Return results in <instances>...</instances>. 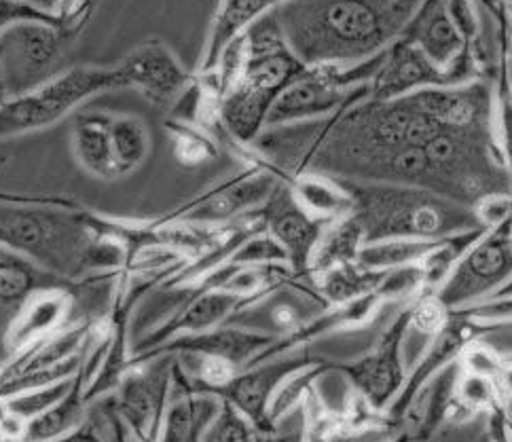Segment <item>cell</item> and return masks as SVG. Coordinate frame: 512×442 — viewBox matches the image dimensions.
Masks as SVG:
<instances>
[{
  "label": "cell",
  "mask_w": 512,
  "mask_h": 442,
  "mask_svg": "<svg viewBox=\"0 0 512 442\" xmlns=\"http://www.w3.org/2000/svg\"><path fill=\"white\" fill-rule=\"evenodd\" d=\"M417 9L419 3L409 0L276 5L286 45L305 68H345L379 58L407 30Z\"/></svg>",
  "instance_id": "6da1fadb"
},
{
  "label": "cell",
  "mask_w": 512,
  "mask_h": 442,
  "mask_svg": "<svg viewBox=\"0 0 512 442\" xmlns=\"http://www.w3.org/2000/svg\"><path fill=\"white\" fill-rule=\"evenodd\" d=\"M354 197L367 244L381 239H445L485 229L477 212L430 191L381 182L339 180Z\"/></svg>",
  "instance_id": "7a4b0ae2"
},
{
  "label": "cell",
  "mask_w": 512,
  "mask_h": 442,
  "mask_svg": "<svg viewBox=\"0 0 512 442\" xmlns=\"http://www.w3.org/2000/svg\"><path fill=\"white\" fill-rule=\"evenodd\" d=\"M98 3H60L62 22H26L0 36V72L7 96L17 98L41 87L68 68L66 58L89 24Z\"/></svg>",
  "instance_id": "3957f363"
},
{
  "label": "cell",
  "mask_w": 512,
  "mask_h": 442,
  "mask_svg": "<svg viewBox=\"0 0 512 442\" xmlns=\"http://www.w3.org/2000/svg\"><path fill=\"white\" fill-rule=\"evenodd\" d=\"M125 89L117 64L72 66L24 96L0 106V140L45 130L62 121L89 98Z\"/></svg>",
  "instance_id": "277c9868"
},
{
  "label": "cell",
  "mask_w": 512,
  "mask_h": 442,
  "mask_svg": "<svg viewBox=\"0 0 512 442\" xmlns=\"http://www.w3.org/2000/svg\"><path fill=\"white\" fill-rule=\"evenodd\" d=\"M305 70L290 49L248 58L242 81L221 104V121L233 146L246 149L261 136L271 106Z\"/></svg>",
  "instance_id": "5b68a950"
},
{
  "label": "cell",
  "mask_w": 512,
  "mask_h": 442,
  "mask_svg": "<svg viewBox=\"0 0 512 442\" xmlns=\"http://www.w3.org/2000/svg\"><path fill=\"white\" fill-rule=\"evenodd\" d=\"M246 159L248 168L244 172L212 184L204 193L191 197L172 212L159 216L161 223L218 229L259 210L273 189H276L282 176L265 165L250 149Z\"/></svg>",
  "instance_id": "8992f818"
},
{
  "label": "cell",
  "mask_w": 512,
  "mask_h": 442,
  "mask_svg": "<svg viewBox=\"0 0 512 442\" xmlns=\"http://www.w3.org/2000/svg\"><path fill=\"white\" fill-rule=\"evenodd\" d=\"M512 278V220L489 229L455 263L434 297L447 311L491 299Z\"/></svg>",
  "instance_id": "52a82bcc"
},
{
  "label": "cell",
  "mask_w": 512,
  "mask_h": 442,
  "mask_svg": "<svg viewBox=\"0 0 512 442\" xmlns=\"http://www.w3.org/2000/svg\"><path fill=\"white\" fill-rule=\"evenodd\" d=\"M174 356L134 364L115 390V411L140 442H157L163 415L172 398Z\"/></svg>",
  "instance_id": "ba28073f"
},
{
  "label": "cell",
  "mask_w": 512,
  "mask_h": 442,
  "mask_svg": "<svg viewBox=\"0 0 512 442\" xmlns=\"http://www.w3.org/2000/svg\"><path fill=\"white\" fill-rule=\"evenodd\" d=\"M400 39L422 51L430 64L451 75L457 85L481 81V64L474 58V51L453 20L447 3H419Z\"/></svg>",
  "instance_id": "9c48e42d"
},
{
  "label": "cell",
  "mask_w": 512,
  "mask_h": 442,
  "mask_svg": "<svg viewBox=\"0 0 512 442\" xmlns=\"http://www.w3.org/2000/svg\"><path fill=\"white\" fill-rule=\"evenodd\" d=\"M322 360L309 358L307 354H284L259 364H252L237 373L225 388L212 392L214 396L231 402L233 407L246 415L252 426L263 432L273 428L271 423V404L276 400L282 385L305 368L316 366Z\"/></svg>",
  "instance_id": "30bf717a"
},
{
  "label": "cell",
  "mask_w": 512,
  "mask_h": 442,
  "mask_svg": "<svg viewBox=\"0 0 512 442\" xmlns=\"http://www.w3.org/2000/svg\"><path fill=\"white\" fill-rule=\"evenodd\" d=\"M261 214L265 220L267 233L276 239L286 252V259L290 269L307 275L309 265H312V256L320 244V239L331 223L314 218L307 214L292 193L290 180L282 178L269 199L261 206Z\"/></svg>",
  "instance_id": "8fae6325"
},
{
  "label": "cell",
  "mask_w": 512,
  "mask_h": 442,
  "mask_svg": "<svg viewBox=\"0 0 512 442\" xmlns=\"http://www.w3.org/2000/svg\"><path fill=\"white\" fill-rule=\"evenodd\" d=\"M411 311L413 307L400 311V316L383 333L371 354L352 364H331L335 371H341L352 379L356 390L377 411L386 407L402 388V381H405V371H402V341H405L407 330L411 328Z\"/></svg>",
  "instance_id": "7c38bea8"
},
{
  "label": "cell",
  "mask_w": 512,
  "mask_h": 442,
  "mask_svg": "<svg viewBox=\"0 0 512 442\" xmlns=\"http://www.w3.org/2000/svg\"><path fill=\"white\" fill-rule=\"evenodd\" d=\"M117 68L125 89L140 91L146 100L166 110L172 108L193 79L176 53L159 39H146L136 45L117 62Z\"/></svg>",
  "instance_id": "4fadbf2b"
},
{
  "label": "cell",
  "mask_w": 512,
  "mask_h": 442,
  "mask_svg": "<svg viewBox=\"0 0 512 442\" xmlns=\"http://www.w3.org/2000/svg\"><path fill=\"white\" fill-rule=\"evenodd\" d=\"M276 341L278 337L267 333H256V330L223 324L199 335L176 337L149 354L132 358V366L149 362L159 356H204L225 360L233 364L237 371H244V368H248L256 358L265 354Z\"/></svg>",
  "instance_id": "5bb4252c"
},
{
  "label": "cell",
  "mask_w": 512,
  "mask_h": 442,
  "mask_svg": "<svg viewBox=\"0 0 512 442\" xmlns=\"http://www.w3.org/2000/svg\"><path fill=\"white\" fill-rule=\"evenodd\" d=\"M434 87H460L451 75L428 62L426 55L405 39H398L388 51L377 77L371 83V100L390 102Z\"/></svg>",
  "instance_id": "9a60e30c"
},
{
  "label": "cell",
  "mask_w": 512,
  "mask_h": 442,
  "mask_svg": "<svg viewBox=\"0 0 512 442\" xmlns=\"http://www.w3.org/2000/svg\"><path fill=\"white\" fill-rule=\"evenodd\" d=\"M81 286L83 282L75 288H47L36 292L34 297L26 301V305L17 313L5 335L7 362L17 354H22L24 349L32 347L34 343L56 335L68 326L72 301H75V290H79Z\"/></svg>",
  "instance_id": "2e32d148"
},
{
  "label": "cell",
  "mask_w": 512,
  "mask_h": 442,
  "mask_svg": "<svg viewBox=\"0 0 512 442\" xmlns=\"http://www.w3.org/2000/svg\"><path fill=\"white\" fill-rule=\"evenodd\" d=\"M79 284L62 280L26 256L0 246V368L5 360V335L26 301L47 288H75Z\"/></svg>",
  "instance_id": "e0dca14e"
},
{
  "label": "cell",
  "mask_w": 512,
  "mask_h": 442,
  "mask_svg": "<svg viewBox=\"0 0 512 442\" xmlns=\"http://www.w3.org/2000/svg\"><path fill=\"white\" fill-rule=\"evenodd\" d=\"M218 409H221V398L193 392L176 358L172 398L163 415L157 442H204V434Z\"/></svg>",
  "instance_id": "ac0fdd59"
},
{
  "label": "cell",
  "mask_w": 512,
  "mask_h": 442,
  "mask_svg": "<svg viewBox=\"0 0 512 442\" xmlns=\"http://www.w3.org/2000/svg\"><path fill=\"white\" fill-rule=\"evenodd\" d=\"M273 5L276 3H269V0H227V3H218L208 28L204 49H201L195 75H212L227 47L240 39V36H244L252 22L259 20Z\"/></svg>",
  "instance_id": "d6986e66"
},
{
  "label": "cell",
  "mask_w": 512,
  "mask_h": 442,
  "mask_svg": "<svg viewBox=\"0 0 512 442\" xmlns=\"http://www.w3.org/2000/svg\"><path fill=\"white\" fill-rule=\"evenodd\" d=\"M111 123L113 113L100 110H81L72 119V153L87 174L100 180L121 178L113 153Z\"/></svg>",
  "instance_id": "ffe728a7"
},
{
  "label": "cell",
  "mask_w": 512,
  "mask_h": 442,
  "mask_svg": "<svg viewBox=\"0 0 512 442\" xmlns=\"http://www.w3.org/2000/svg\"><path fill=\"white\" fill-rule=\"evenodd\" d=\"M91 379H94V373H91L87 364L83 362L79 373L75 375V379H72V385L66 392V396L60 402L53 404L51 409H47L45 413L26 423L22 442H51L81 428L87 421L89 402L85 394Z\"/></svg>",
  "instance_id": "44dd1931"
},
{
  "label": "cell",
  "mask_w": 512,
  "mask_h": 442,
  "mask_svg": "<svg viewBox=\"0 0 512 442\" xmlns=\"http://www.w3.org/2000/svg\"><path fill=\"white\" fill-rule=\"evenodd\" d=\"M290 187L301 208L324 223H335L354 212V197L331 176L305 172L292 178Z\"/></svg>",
  "instance_id": "7402d4cb"
},
{
  "label": "cell",
  "mask_w": 512,
  "mask_h": 442,
  "mask_svg": "<svg viewBox=\"0 0 512 442\" xmlns=\"http://www.w3.org/2000/svg\"><path fill=\"white\" fill-rule=\"evenodd\" d=\"M364 244H367V233H364L354 212L341 220H335V223L326 227L320 239L312 256V265H309V275L318 278V275L326 271L356 263Z\"/></svg>",
  "instance_id": "603a6c76"
},
{
  "label": "cell",
  "mask_w": 512,
  "mask_h": 442,
  "mask_svg": "<svg viewBox=\"0 0 512 442\" xmlns=\"http://www.w3.org/2000/svg\"><path fill=\"white\" fill-rule=\"evenodd\" d=\"M445 239H415V237H398V239H381V242L364 244L358 254V265L371 271H394L400 267L422 265L428 256L441 248Z\"/></svg>",
  "instance_id": "cb8c5ba5"
},
{
  "label": "cell",
  "mask_w": 512,
  "mask_h": 442,
  "mask_svg": "<svg viewBox=\"0 0 512 442\" xmlns=\"http://www.w3.org/2000/svg\"><path fill=\"white\" fill-rule=\"evenodd\" d=\"M386 273L388 271H371L360 267L358 263H352L326 271L314 278V282L318 284V290L326 303L331 301L335 305H343L364 297V294L377 292Z\"/></svg>",
  "instance_id": "d4e9b609"
},
{
  "label": "cell",
  "mask_w": 512,
  "mask_h": 442,
  "mask_svg": "<svg viewBox=\"0 0 512 442\" xmlns=\"http://www.w3.org/2000/svg\"><path fill=\"white\" fill-rule=\"evenodd\" d=\"M111 140L119 176L138 170L151 153L149 127L136 115H113Z\"/></svg>",
  "instance_id": "484cf974"
},
{
  "label": "cell",
  "mask_w": 512,
  "mask_h": 442,
  "mask_svg": "<svg viewBox=\"0 0 512 442\" xmlns=\"http://www.w3.org/2000/svg\"><path fill=\"white\" fill-rule=\"evenodd\" d=\"M166 127L174 140V157L182 165L195 168V165L216 159L218 140L212 134H208L206 130H201V127H197V125L178 123V121H170V119L166 121Z\"/></svg>",
  "instance_id": "4316f807"
},
{
  "label": "cell",
  "mask_w": 512,
  "mask_h": 442,
  "mask_svg": "<svg viewBox=\"0 0 512 442\" xmlns=\"http://www.w3.org/2000/svg\"><path fill=\"white\" fill-rule=\"evenodd\" d=\"M259 434L261 432L252 426V421L246 415L221 398V409L210 421L204 442H256Z\"/></svg>",
  "instance_id": "83f0119b"
},
{
  "label": "cell",
  "mask_w": 512,
  "mask_h": 442,
  "mask_svg": "<svg viewBox=\"0 0 512 442\" xmlns=\"http://www.w3.org/2000/svg\"><path fill=\"white\" fill-rule=\"evenodd\" d=\"M231 265L252 267V265H288L286 252L269 233H259L235 252Z\"/></svg>",
  "instance_id": "f1b7e54d"
},
{
  "label": "cell",
  "mask_w": 512,
  "mask_h": 442,
  "mask_svg": "<svg viewBox=\"0 0 512 442\" xmlns=\"http://www.w3.org/2000/svg\"><path fill=\"white\" fill-rule=\"evenodd\" d=\"M457 388H460V398L470 407H483V404H489L493 396H496L493 379L474 373H466L464 379L457 383Z\"/></svg>",
  "instance_id": "f546056e"
},
{
  "label": "cell",
  "mask_w": 512,
  "mask_h": 442,
  "mask_svg": "<svg viewBox=\"0 0 512 442\" xmlns=\"http://www.w3.org/2000/svg\"><path fill=\"white\" fill-rule=\"evenodd\" d=\"M51 442H104V438L100 436L96 423L94 421H85L81 428H77L75 432H70L58 440H51Z\"/></svg>",
  "instance_id": "4dcf8cb0"
},
{
  "label": "cell",
  "mask_w": 512,
  "mask_h": 442,
  "mask_svg": "<svg viewBox=\"0 0 512 442\" xmlns=\"http://www.w3.org/2000/svg\"><path fill=\"white\" fill-rule=\"evenodd\" d=\"M502 62H504V70L506 77L512 89V5H508V26L504 32V41H502Z\"/></svg>",
  "instance_id": "1f68e13d"
},
{
  "label": "cell",
  "mask_w": 512,
  "mask_h": 442,
  "mask_svg": "<svg viewBox=\"0 0 512 442\" xmlns=\"http://www.w3.org/2000/svg\"><path fill=\"white\" fill-rule=\"evenodd\" d=\"M500 381L502 388L512 396V364H506V366H500V373L496 377Z\"/></svg>",
  "instance_id": "d6a6232c"
},
{
  "label": "cell",
  "mask_w": 512,
  "mask_h": 442,
  "mask_svg": "<svg viewBox=\"0 0 512 442\" xmlns=\"http://www.w3.org/2000/svg\"><path fill=\"white\" fill-rule=\"evenodd\" d=\"M502 299H512V278H510L496 294H493L491 299H487V301H502Z\"/></svg>",
  "instance_id": "836d02e7"
},
{
  "label": "cell",
  "mask_w": 512,
  "mask_h": 442,
  "mask_svg": "<svg viewBox=\"0 0 512 442\" xmlns=\"http://www.w3.org/2000/svg\"><path fill=\"white\" fill-rule=\"evenodd\" d=\"M7 100H9L7 87H5V81H3V72H0V106H3Z\"/></svg>",
  "instance_id": "e575fe53"
},
{
  "label": "cell",
  "mask_w": 512,
  "mask_h": 442,
  "mask_svg": "<svg viewBox=\"0 0 512 442\" xmlns=\"http://www.w3.org/2000/svg\"><path fill=\"white\" fill-rule=\"evenodd\" d=\"M125 442H140V440H138L136 436H132V434H130V438H125Z\"/></svg>",
  "instance_id": "d590c367"
},
{
  "label": "cell",
  "mask_w": 512,
  "mask_h": 442,
  "mask_svg": "<svg viewBox=\"0 0 512 442\" xmlns=\"http://www.w3.org/2000/svg\"><path fill=\"white\" fill-rule=\"evenodd\" d=\"M396 442H407V438H400V440H396Z\"/></svg>",
  "instance_id": "8d00e7d4"
},
{
  "label": "cell",
  "mask_w": 512,
  "mask_h": 442,
  "mask_svg": "<svg viewBox=\"0 0 512 442\" xmlns=\"http://www.w3.org/2000/svg\"><path fill=\"white\" fill-rule=\"evenodd\" d=\"M483 442H489V440H483Z\"/></svg>",
  "instance_id": "74e56055"
}]
</instances>
